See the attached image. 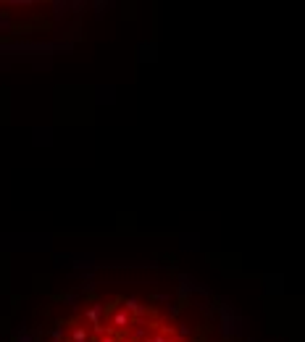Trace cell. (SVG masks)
<instances>
[{
  "label": "cell",
  "mask_w": 305,
  "mask_h": 342,
  "mask_svg": "<svg viewBox=\"0 0 305 342\" xmlns=\"http://www.w3.org/2000/svg\"><path fill=\"white\" fill-rule=\"evenodd\" d=\"M103 342H119V337H116V334H111V337H106Z\"/></svg>",
  "instance_id": "obj_6"
},
{
  "label": "cell",
  "mask_w": 305,
  "mask_h": 342,
  "mask_svg": "<svg viewBox=\"0 0 305 342\" xmlns=\"http://www.w3.org/2000/svg\"><path fill=\"white\" fill-rule=\"evenodd\" d=\"M87 319L92 321V326L100 324V306H92V308H90V311H87Z\"/></svg>",
  "instance_id": "obj_2"
},
{
  "label": "cell",
  "mask_w": 305,
  "mask_h": 342,
  "mask_svg": "<svg viewBox=\"0 0 305 342\" xmlns=\"http://www.w3.org/2000/svg\"><path fill=\"white\" fill-rule=\"evenodd\" d=\"M126 311H129V313H142V306H140L134 298H129V300H126Z\"/></svg>",
  "instance_id": "obj_3"
},
{
  "label": "cell",
  "mask_w": 305,
  "mask_h": 342,
  "mask_svg": "<svg viewBox=\"0 0 305 342\" xmlns=\"http://www.w3.org/2000/svg\"><path fill=\"white\" fill-rule=\"evenodd\" d=\"M71 337H74V342H84V340H87V332H84V329H74Z\"/></svg>",
  "instance_id": "obj_4"
},
{
  "label": "cell",
  "mask_w": 305,
  "mask_h": 342,
  "mask_svg": "<svg viewBox=\"0 0 305 342\" xmlns=\"http://www.w3.org/2000/svg\"><path fill=\"white\" fill-rule=\"evenodd\" d=\"M147 342H171V340H166V337H161V334H158V337H150Z\"/></svg>",
  "instance_id": "obj_5"
},
{
  "label": "cell",
  "mask_w": 305,
  "mask_h": 342,
  "mask_svg": "<svg viewBox=\"0 0 305 342\" xmlns=\"http://www.w3.org/2000/svg\"><path fill=\"white\" fill-rule=\"evenodd\" d=\"M129 321H132V319H129V313H126V311H116V313H113V326H119V329H121V326H126Z\"/></svg>",
  "instance_id": "obj_1"
}]
</instances>
